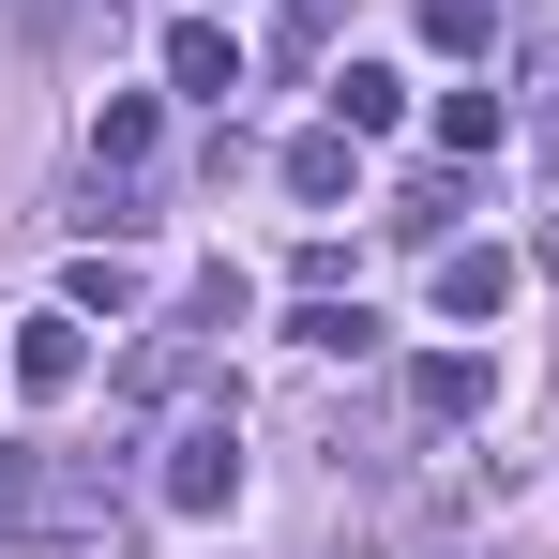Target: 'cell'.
I'll use <instances>...</instances> for the list:
<instances>
[{
    "label": "cell",
    "instance_id": "cell-1",
    "mask_svg": "<svg viewBox=\"0 0 559 559\" xmlns=\"http://www.w3.org/2000/svg\"><path fill=\"white\" fill-rule=\"evenodd\" d=\"M227 499H242V439H227V408H197L167 439V514H227Z\"/></svg>",
    "mask_w": 559,
    "mask_h": 559
},
{
    "label": "cell",
    "instance_id": "cell-2",
    "mask_svg": "<svg viewBox=\"0 0 559 559\" xmlns=\"http://www.w3.org/2000/svg\"><path fill=\"white\" fill-rule=\"evenodd\" d=\"M76 378H92V318H76V302L15 318V393H76Z\"/></svg>",
    "mask_w": 559,
    "mask_h": 559
},
{
    "label": "cell",
    "instance_id": "cell-3",
    "mask_svg": "<svg viewBox=\"0 0 559 559\" xmlns=\"http://www.w3.org/2000/svg\"><path fill=\"white\" fill-rule=\"evenodd\" d=\"M167 92H182V106H227V92H242V31L182 15V31H167Z\"/></svg>",
    "mask_w": 559,
    "mask_h": 559
},
{
    "label": "cell",
    "instance_id": "cell-4",
    "mask_svg": "<svg viewBox=\"0 0 559 559\" xmlns=\"http://www.w3.org/2000/svg\"><path fill=\"white\" fill-rule=\"evenodd\" d=\"M499 302H514V258H499V242H439V318H454V333H484Z\"/></svg>",
    "mask_w": 559,
    "mask_h": 559
},
{
    "label": "cell",
    "instance_id": "cell-5",
    "mask_svg": "<svg viewBox=\"0 0 559 559\" xmlns=\"http://www.w3.org/2000/svg\"><path fill=\"white\" fill-rule=\"evenodd\" d=\"M408 408H424V424H484V408H499V364H484V348H439V364H408Z\"/></svg>",
    "mask_w": 559,
    "mask_h": 559
},
{
    "label": "cell",
    "instance_id": "cell-6",
    "mask_svg": "<svg viewBox=\"0 0 559 559\" xmlns=\"http://www.w3.org/2000/svg\"><path fill=\"white\" fill-rule=\"evenodd\" d=\"M348 182H364V136H348V121H318V136H287V197H302V212H333Z\"/></svg>",
    "mask_w": 559,
    "mask_h": 559
},
{
    "label": "cell",
    "instance_id": "cell-7",
    "mask_svg": "<svg viewBox=\"0 0 559 559\" xmlns=\"http://www.w3.org/2000/svg\"><path fill=\"white\" fill-rule=\"evenodd\" d=\"M152 136H167V121H152V92H121L92 121V182H136V167H152Z\"/></svg>",
    "mask_w": 559,
    "mask_h": 559
},
{
    "label": "cell",
    "instance_id": "cell-8",
    "mask_svg": "<svg viewBox=\"0 0 559 559\" xmlns=\"http://www.w3.org/2000/svg\"><path fill=\"white\" fill-rule=\"evenodd\" d=\"M393 106H408L393 61H348V76H333V121H348V136H393Z\"/></svg>",
    "mask_w": 559,
    "mask_h": 559
},
{
    "label": "cell",
    "instance_id": "cell-9",
    "mask_svg": "<svg viewBox=\"0 0 559 559\" xmlns=\"http://www.w3.org/2000/svg\"><path fill=\"white\" fill-rule=\"evenodd\" d=\"M287 333H302V348H318V364H364V348H378V318H364V302H333V287H318V302H302V318H287Z\"/></svg>",
    "mask_w": 559,
    "mask_h": 559
},
{
    "label": "cell",
    "instance_id": "cell-10",
    "mask_svg": "<svg viewBox=\"0 0 559 559\" xmlns=\"http://www.w3.org/2000/svg\"><path fill=\"white\" fill-rule=\"evenodd\" d=\"M424 46H439V61H484V46H499V0H424Z\"/></svg>",
    "mask_w": 559,
    "mask_h": 559
},
{
    "label": "cell",
    "instance_id": "cell-11",
    "mask_svg": "<svg viewBox=\"0 0 559 559\" xmlns=\"http://www.w3.org/2000/svg\"><path fill=\"white\" fill-rule=\"evenodd\" d=\"M499 136H514L499 92H439V152H499Z\"/></svg>",
    "mask_w": 559,
    "mask_h": 559
},
{
    "label": "cell",
    "instance_id": "cell-12",
    "mask_svg": "<svg viewBox=\"0 0 559 559\" xmlns=\"http://www.w3.org/2000/svg\"><path fill=\"white\" fill-rule=\"evenodd\" d=\"M545 273H559V227H545Z\"/></svg>",
    "mask_w": 559,
    "mask_h": 559
}]
</instances>
